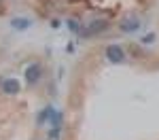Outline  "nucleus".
<instances>
[{
  "label": "nucleus",
  "instance_id": "4",
  "mask_svg": "<svg viewBox=\"0 0 159 140\" xmlns=\"http://www.w3.org/2000/svg\"><path fill=\"white\" fill-rule=\"evenodd\" d=\"M106 28V21H96V24L89 25V30H87V34H96V32H100V30H104Z\"/></svg>",
  "mask_w": 159,
  "mask_h": 140
},
{
  "label": "nucleus",
  "instance_id": "2",
  "mask_svg": "<svg viewBox=\"0 0 159 140\" xmlns=\"http://www.w3.org/2000/svg\"><path fill=\"white\" fill-rule=\"evenodd\" d=\"M43 75V68H40V64H32L28 70H25V81L28 83H36L38 79Z\"/></svg>",
  "mask_w": 159,
  "mask_h": 140
},
{
  "label": "nucleus",
  "instance_id": "9",
  "mask_svg": "<svg viewBox=\"0 0 159 140\" xmlns=\"http://www.w3.org/2000/svg\"><path fill=\"white\" fill-rule=\"evenodd\" d=\"M57 134H60V129H57V127H53V129H51V134H49V136H51V138H57Z\"/></svg>",
  "mask_w": 159,
  "mask_h": 140
},
{
  "label": "nucleus",
  "instance_id": "3",
  "mask_svg": "<svg viewBox=\"0 0 159 140\" xmlns=\"http://www.w3.org/2000/svg\"><path fill=\"white\" fill-rule=\"evenodd\" d=\"M2 89H4V93H17V91H19V81L9 79V81L2 83Z\"/></svg>",
  "mask_w": 159,
  "mask_h": 140
},
{
  "label": "nucleus",
  "instance_id": "8",
  "mask_svg": "<svg viewBox=\"0 0 159 140\" xmlns=\"http://www.w3.org/2000/svg\"><path fill=\"white\" fill-rule=\"evenodd\" d=\"M68 28H70L72 32H76V30H79V24H76V21H68Z\"/></svg>",
  "mask_w": 159,
  "mask_h": 140
},
{
  "label": "nucleus",
  "instance_id": "1",
  "mask_svg": "<svg viewBox=\"0 0 159 140\" xmlns=\"http://www.w3.org/2000/svg\"><path fill=\"white\" fill-rule=\"evenodd\" d=\"M106 57H108L110 62L119 64V62H123V57H125V51H123L121 47H117V45H112V47L106 49Z\"/></svg>",
  "mask_w": 159,
  "mask_h": 140
},
{
  "label": "nucleus",
  "instance_id": "6",
  "mask_svg": "<svg viewBox=\"0 0 159 140\" xmlns=\"http://www.w3.org/2000/svg\"><path fill=\"white\" fill-rule=\"evenodd\" d=\"M51 111H53V108H51V106H47L43 113H38V123H45V121H47V117H51Z\"/></svg>",
  "mask_w": 159,
  "mask_h": 140
},
{
  "label": "nucleus",
  "instance_id": "5",
  "mask_svg": "<svg viewBox=\"0 0 159 140\" xmlns=\"http://www.w3.org/2000/svg\"><path fill=\"white\" fill-rule=\"evenodd\" d=\"M11 24H13V28H17V30H24V28L30 25V21H28V19H13Z\"/></svg>",
  "mask_w": 159,
  "mask_h": 140
},
{
  "label": "nucleus",
  "instance_id": "7",
  "mask_svg": "<svg viewBox=\"0 0 159 140\" xmlns=\"http://www.w3.org/2000/svg\"><path fill=\"white\" fill-rule=\"evenodd\" d=\"M121 28H123V30H127V32H129V30H136V28H138V21H136V19H134V21H127V24L123 21Z\"/></svg>",
  "mask_w": 159,
  "mask_h": 140
}]
</instances>
